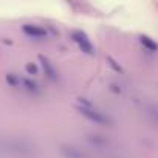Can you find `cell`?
Wrapping results in <instances>:
<instances>
[{
	"label": "cell",
	"mask_w": 158,
	"mask_h": 158,
	"mask_svg": "<svg viewBox=\"0 0 158 158\" xmlns=\"http://www.w3.org/2000/svg\"><path fill=\"white\" fill-rule=\"evenodd\" d=\"M70 36H71L73 42L79 47V50H81V51H84L85 54H90V56L95 54V47H93V44L90 42V39L87 37L85 33L79 31V30H74V31L70 33Z\"/></svg>",
	"instance_id": "obj_2"
},
{
	"label": "cell",
	"mask_w": 158,
	"mask_h": 158,
	"mask_svg": "<svg viewBox=\"0 0 158 158\" xmlns=\"http://www.w3.org/2000/svg\"><path fill=\"white\" fill-rule=\"evenodd\" d=\"M37 60L40 64V68L44 70V73L47 74V77L50 79V81H57V71H56L54 65L51 64V60L47 56H44V54H39Z\"/></svg>",
	"instance_id": "obj_5"
},
{
	"label": "cell",
	"mask_w": 158,
	"mask_h": 158,
	"mask_svg": "<svg viewBox=\"0 0 158 158\" xmlns=\"http://www.w3.org/2000/svg\"><path fill=\"white\" fill-rule=\"evenodd\" d=\"M59 150H60L64 158H90L84 149L77 147L74 144H62Z\"/></svg>",
	"instance_id": "obj_4"
},
{
	"label": "cell",
	"mask_w": 158,
	"mask_h": 158,
	"mask_svg": "<svg viewBox=\"0 0 158 158\" xmlns=\"http://www.w3.org/2000/svg\"><path fill=\"white\" fill-rule=\"evenodd\" d=\"M139 42H141V45L146 48V50H149L150 53H155L156 51V44H155V40L152 39V37H149V36H139Z\"/></svg>",
	"instance_id": "obj_7"
},
{
	"label": "cell",
	"mask_w": 158,
	"mask_h": 158,
	"mask_svg": "<svg viewBox=\"0 0 158 158\" xmlns=\"http://www.w3.org/2000/svg\"><path fill=\"white\" fill-rule=\"evenodd\" d=\"M6 82L10 87L16 89V90H20V74H16V73H6Z\"/></svg>",
	"instance_id": "obj_8"
},
{
	"label": "cell",
	"mask_w": 158,
	"mask_h": 158,
	"mask_svg": "<svg viewBox=\"0 0 158 158\" xmlns=\"http://www.w3.org/2000/svg\"><path fill=\"white\" fill-rule=\"evenodd\" d=\"M25 71H27L30 76H37L39 71H40V68H39V65H37L36 62H28V64L25 65Z\"/></svg>",
	"instance_id": "obj_9"
},
{
	"label": "cell",
	"mask_w": 158,
	"mask_h": 158,
	"mask_svg": "<svg viewBox=\"0 0 158 158\" xmlns=\"http://www.w3.org/2000/svg\"><path fill=\"white\" fill-rule=\"evenodd\" d=\"M107 62H109V64H110V65H112L115 70H118V71H123V68H121L119 65H116V60H115L113 57H107Z\"/></svg>",
	"instance_id": "obj_11"
},
{
	"label": "cell",
	"mask_w": 158,
	"mask_h": 158,
	"mask_svg": "<svg viewBox=\"0 0 158 158\" xmlns=\"http://www.w3.org/2000/svg\"><path fill=\"white\" fill-rule=\"evenodd\" d=\"M20 90H23V92H28V93H39L40 92V85L36 82V81H33V79H30V77H23V76H20Z\"/></svg>",
	"instance_id": "obj_6"
},
{
	"label": "cell",
	"mask_w": 158,
	"mask_h": 158,
	"mask_svg": "<svg viewBox=\"0 0 158 158\" xmlns=\"http://www.w3.org/2000/svg\"><path fill=\"white\" fill-rule=\"evenodd\" d=\"M22 33L30 39H47L48 37V31L45 28H42L40 25H36V23L22 25Z\"/></svg>",
	"instance_id": "obj_3"
},
{
	"label": "cell",
	"mask_w": 158,
	"mask_h": 158,
	"mask_svg": "<svg viewBox=\"0 0 158 158\" xmlns=\"http://www.w3.org/2000/svg\"><path fill=\"white\" fill-rule=\"evenodd\" d=\"M89 139H90L92 144L96 146V147H101V146L107 144V139H104L101 135H89Z\"/></svg>",
	"instance_id": "obj_10"
},
{
	"label": "cell",
	"mask_w": 158,
	"mask_h": 158,
	"mask_svg": "<svg viewBox=\"0 0 158 158\" xmlns=\"http://www.w3.org/2000/svg\"><path fill=\"white\" fill-rule=\"evenodd\" d=\"M76 110L81 113L84 118H87L89 121H92V123H95V124H99V126H112L110 116H107L104 112L98 110L92 102L84 101L82 98H79V101H77V104H76Z\"/></svg>",
	"instance_id": "obj_1"
}]
</instances>
